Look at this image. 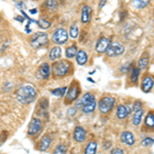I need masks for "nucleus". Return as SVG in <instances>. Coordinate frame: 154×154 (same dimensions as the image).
Wrapping results in <instances>:
<instances>
[{"label":"nucleus","instance_id":"nucleus-1","mask_svg":"<svg viewBox=\"0 0 154 154\" xmlns=\"http://www.w3.org/2000/svg\"><path fill=\"white\" fill-rule=\"evenodd\" d=\"M37 91L31 84H24L17 91V100L22 104H30L35 101Z\"/></svg>","mask_w":154,"mask_h":154},{"label":"nucleus","instance_id":"nucleus-2","mask_svg":"<svg viewBox=\"0 0 154 154\" xmlns=\"http://www.w3.org/2000/svg\"><path fill=\"white\" fill-rule=\"evenodd\" d=\"M51 68L54 78H62L70 71L71 64L70 62L66 61V60H60L58 62H54Z\"/></svg>","mask_w":154,"mask_h":154},{"label":"nucleus","instance_id":"nucleus-3","mask_svg":"<svg viewBox=\"0 0 154 154\" xmlns=\"http://www.w3.org/2000/svg\"><path fill=\"white\" fill-rule=\"evenodd\" d=\"M48 42V34L44 32H36L32 35L30 39V44L33 48H40L42 46H45Z\"/></svg>","mask_w":154,"mask_h":154},{"label":"nucleus","instance_id":"nucleus-4","mask_svg":"<svg viewBox=\"0 0 154 154\" xmlns=\"http://www.w3.org/2000/svg\"><path fill=\"white\" fill-rule=\"evenodd\" d=\"M114 104H115V99H114L113 97H110V96L104 97V98L101 99L100 102H99V110H100L101 113L106 114L112 110Z\"/></svg>","mask_w":154,"mask_h":154},{"label":"nucleus","instance_id":"nucleus-5","mask_svg":"<svg viewBox=\"0 0 154 154\" xmlns=\"http://www.w3.org/2000/svg\"><path fill=\"white\" fill-rule=\"evenodd\" d=\"M68 32L64 28H58L54 32L53 36H51V40H53L54 43L59 44V45L60 44H65L68 41Z\"/></svg>","mask_w":154,"mask_h":154},{"label":"nucleus","instance_id":"nucleus-6","mask_svg":"<svg viewBox=\"0 0 154 154\" xmlns=\"http://www.w3.org/2000/svg\"><path fill=\"white\" fill-rule=\"evenodd\" d=\"M79 94H80V89H79V86L77 85V82H73L71 84L70 88L68 89V91L66 93L65 101H64L65 105H69V104L73 103L78 98Z\"/></svg>","mask_w":154,"mask_h":154},{"label":"nucleus","instance_id":"nucleus-7","mask_svg":"<svg viewBox=\"0 0 154 154\" xmlns=\"http://www.w3.org/2000/svg\"><path fill=\"white\" fill-rule=\"evenodd\" d=\"M125 46L121 43H119V42H112V43H110L109 48H107L106 54L108 57L115 58V57L121 56V54L125 53Z\"/></svg>","mask_w":154,"mask_h":154},{"label":"nucleus","instance_id":"nucleus-8","mask_svg":"<svg viewBox=\"0 0 154 154\" xmlns=\"http://www.w3.org/2000/svg\"><path fill=\"white\" fill-rule=\"evenodd\" d=\"M111 43V39L109 37H100V38L97 40L96 43V51L98 54H104L106 53L107 48H109Z\"/></svg>","mask_w":154,"mask_h":154},{"label":"nucleus","instance_id":"nucleus-9","mask_svg":"<svg viewBox=\"0 0 154 154\" xmlns=\"http://www.w3.org/2000/svg\"><path fill=\"white\" fill-rule=\"evenodd\" d=\"M51 71V66H49L48 63H42L41 65L39 66L38 70H37L36 75H37V77H38L39 79L46 80V79L49 78Z\"/></svg>","mask_w":154,"mask_h":154},{"label":"nucleus","instance_id":"nucleus-10","mask_svg":"<svg viewBox=\"0 0 154 154\" xmlns=\"http://www.w3.org/2000/svg\"><path fill=\"white\" fill-rule=\"evenodd\" d=\"M42 128V122L40 119L33 118L29 123L28 126V135L29 136H35Z\"/></svg>","mask_w":154,"mask_h":154},{"label":"nucleus","instance_id":"nucleus-11","mask_svg":"<svg viewBox=\"0 0 154 154\" xmlns=\"http://www.w3.org/2000/svg\"><path fill=\"white\" fill-rule=\"evenodd\" d=\"M73 138H74V140L78 143L84 142V140H85V138H86L85 130H84L82 126H76L73 133Z\"/></svg>","mask_w":154,"mask_h":154},{"label":"nucleus","instance_id":"nucleus-12","mask_svg":"<svg viewBox=\"0 0 154 154\" xmlns=\"http://www.w3.org/2000/svg\"><path fill=\"white\" fill-rule=\"evenodd\" d=\"M154 85V80L151 76L146 75L144 78L142 79V83H141V88L144 93H149V91L152 89Z\"/></svg>","mask_w":154,"mask_h":154},{"label":"nucleus","instance_id":"nucleus-13","mask_svg":"<svg viewBox=\"0 0 154 154\" xmlns=\"http://www.w3.org/2000/svg\"><path fill=\"white\" fill-rule=\"evenodd\" d=\"M91 7L88 5H83L81 9V17L80 21L82 24H88L91 19Z\"/></svg>","mask_w":154,"mask_h":154},{"label":"nucleus","instance_id":"nucleus-14","mask_svg":"<svg viewBox=\"0 0 154 154\" xmlns=\"http://www.w3.org/2000/svg\"><path fill=\"white\" fill-rule=\"evenodd\" d=\"M96 106H97V101L95 99V96H94L93 98H91V100H89L88 103H86L85 105L81 108V111H82L83 113H85V114H89V113H91V112H94V111H95Z\"/></svg>","mask_w":154,"mask_h":154},{"label":"nucleus","instance_id":"nucleus-15","mask_svg":"<svg viewBox=\"0 0 154 154\" xmlns=\"http://www.w3.org/2000/svg\"><path fill=\"white\" fill-rule=\"evenodd\" d=\"M120 139L123 143L128 146H133L135 144V137H134V134L131 133V131H123L120 135Z\"/></svg>","mask_w":154,"mask_h":154},{"label":"nucleus","instance_id":"nucleus-16","mask_svg":"<svg viewBox=\"0 0 154 154\" xmlns=\"http://www.w3.org/2000/svg\"><path fill=\"white\" fill-rule=\"evenodd\" d=\"M130 113V108L125 105H118L117 110H116V115L118 119H125Z\"/></svg>","mask_w":154,"mask_h":154},{"label":"nucleus","instance_id":"nucleus-17","mask_svg":"<svg viewBox=\"0 0 154 154\" xmlns=\"http://www.w3.org/2000/svg\"><path fill=\"white\" fill-rule=\"evenodd\" d=\"M51 139L49 138V136L48 135L43 136L41 138L40 142H39V150L42 151V152L46 151L49 148V146H51Z\"/></svg>","mask_w":154,"mask_h":154},{"label":"nucleus","instance_id":"nucleus-18","mask_svg":"<svg viewBox=\"0 0 154 154\" xmlns=\"http://www.w3.org/2000/svg\"><path fill=\"white\" fill-rule=\"evenodd\" d=\"M149 59H150V57H149V54L147 51H145V53L143 54V56L141 57L140 59H139L138 61V68L141 69V70H145L146 68H147L148 64H149Z\"/></svg>","mask_w":154,"mask_h":154},{"label":"nucleus","instance_id":"nucleus-19","mask_svg":"<svg viewBox=\"0 0 154 154\" xmlns=\"http://www.w3.org/2000/svg\"><path fill=\"white\" fill-rule=\"evenodd\" d=\"M61 56H62V49L60 46H54V48L51 49V51L48 54V58L51 61H56V60L61 58Z\"/></svg>","mask_w":154,"mask_h":154},{"label":"nucleus","instance_id":"nucleus-20","mask_svg":"<svg viewBox=\"0 0 154 154\" xmlns=\"http://www.w3.org/2000/svg\"><path fill=\"white\" fill-rule=\"evenodd\" d=\"M76 62L78 65L80 66H83L86 64V62H88V54L84 51H77V54H76Z\"/></svg>","mask_w":154,"mask_h":154},{"label":"nucleus","instance_id":"nucleus-21","mask_svg":"<svg viewBox=\"0 0 154 154\" xmlns=\"http://www.w3.org/2000/svg\"><path fill=\"white\" fill-rule=\"evenodd\" d=\"M143 114H144L143 108L134 112V116H133V125H134L137 126V125H140L141 121H142V118H143Z\"/></svg>","mask_w":154,"mask_h":154},{"label":"nucleus","instance_id":"nucleus-22","mask_svg":"<svg viewBox=\"0 0 154 154\" xmlns=\"http://www.w3.org/2000/svg\"><path fill=\"white\" fill-rule=\"evenodd\" d=\"M93 95H91L89 93H88V94H85V95H83L82 96V98L80 99V100H78L76 102V104H75V106H76V108H82V107L85 105L88 102L91 100V98H93Z\"/></svg>","mask_w":154,"mask_h":154},{"label":"nucleus","instance_id":"nucleus-23","mask_svg":"<svg viewBox=\"0 0 154 154\" xmlns=\"http://www.w3.org/2000/svg\"><path fill=\"white\" fill-rule=\"evenodd\" d=\"M150 3V0H131V4L137 9H143L147 7Z\"/></svg>","mask_w":154,"mask_h":154},{"label":"nucleus","instance_id":"nucleus-24","mask_svg":"<svg viewBox=\"0 0 154 154\" xmlns=\"http://www.w3.org/2000/svg\"><path fill=\"white\" fill-rule=\"evenodd\" d=\"M77 51H78V49H77V46L75 45V44L68 46V48H66V51H65V56H66V58H68V59L74 58V57H76Z\"/></svg>","mask_w":154,"mask_h":154},{"label":"nucleus","instance_id":"nucleus-25","mask_svg":"<svg viewBox=\"0 0 154 154\" xmlns=\"http://www.w3.org/2000/svg\"><path fill=\"white\" fill-rule=\"evenodd\" d=\"M67 91H68L67 86H62V88H54V89H51V94H53L54 97L62 98V97H64V96L66 95Z\"/></svg>","mask_w":154,"mask_h":154},{"label":"nucleus","instance_id":"nucleus-26","mask_svg":"<svg viewBox=\"0 0 154 154\" xmlns=\"http://www.w3.org/2000/svg\"><path fill=\"white\" fill-rule=\"evenodd\" d=\"M97 151V143L95 141H91L86 145L85 149H84V154H96Z\"/></svg>","mask_w":154,"mask_h":154},{"label":"nucleus","instance_id":"nucleus-27","mask_svg":"<svg viewBox=\"0 0 154 154\" xmlns=\"http://www.w3.org/2000/svg\"><path fill=\"white\" fill-rule=\"evenodd\" d=\"M145 125L147 126V128H154V113L153 112H149L147 115H146Z\"/></svg>","mask_w":154,"mask_h":154},{"label":"nucleus","instance_id":"nucleus-28","mask_svg":"<svg viewBox=\"0 0 154 154\" xmlns=\"http://www.w3.org/2000/svg\"><path fill=\"white\" fill-rule=\"evenodd\" d=\"M139 75H140V69L137 68V67H134L133 70H131V81L133 83H137L139 79Z\"/></svg>","mask_w":154,"mask_h":154},{"label":"nucleus","instance_id":"nucleus-29","mask_svg":"<svg viewBox=\"0 0 154 154\" xmlns=\"http://www.w3.org/2000/svg\"><path fill=\"white\" fill-rule=\"evenodd\" d=\"M78 33H79V30H78V26H77V24H72L71 27H70V32H69L70 37L73 39H76L77 37H78Z\"/></svg>","mask_w":154,"mask_h":154},{"label":"nucleus","instance_id":"nucleus-30","mask_svg":"<svg viewBox=\"0 0 154 154\" xmlns=\"http://www.w3.org/2000/svg\"><path fill=\"white\" fill-rule=\"evenodd\" d=\"M37 25H38L39 28L45 30V29H48L49 27H51V22L48 21V20H45V19H40V20L37 21Z\"/></svg>","mask_w":154,"mask_h":154},{"label":"nucleus","instance_id":"nucleus-31","mask_svg":"<svg viewBox=\"0 0 154 154\" xmlns=\"http://www.w3.org/2000/svg\"><path fill=\"white\" fill-rule=\"evenodd\" d=\"M67 152V147L66 145H64V144H60L56 147L54 151V154H66Z\"/></svg>","mask_w":154,"mask_h":154},{"label":"nucleus","instance_id":"nucleus-32","mask_svg":"<svg viewBox=\"0 0 154 154\" xmlns=\"http://www.w3.org/2000/svg\"><path fill=\"white\" fill-rule=\"evenodd\" d=\"M45 5L48 9H54L58 6V2H57L56 0H46Z\"/></svg>","mask_w":154,"mask_h":154},{"label":"nucleus","instance_id":"nucleus-33","mask_svg":"<svg viewBox=\"0 0 154 154\" xmlns=\"http://www.w3.org/2000/svg\"><path fill=\"white\" fill-rule=\"evenodd\" d=\"M153 143H154V139L152 138H146V139H144V140L142 141V146H151V145H153Z\"/></svg>","mask_w":154,"mask_h":154},{"label":"nucleus","instance_id":"nucleus-34","mask_svg":"<svg viewBox=\"0 0 154 154\" xmlns=\"http://www.w3.org/2000/svg\"><path fill=\"white\" fill-rule=\"evenodd\" d=\"M133 109H134V112H135V111L140 110V109H142V102H141V101H137L136 103L133 105Z\"/></svg>","mask_w":154,"mask_h":154},{"label":"nucleus","instance_id":"nucleus-35","mask_svg":"<svg viewBox=\"0 0 154 154\" xmlns=\"http://www.w3.org/2000/svg\"><path fill=\"white\" fill-rule=\"evenodd\" d=\"M111 154H123V150L120 148H113L111 150Z\"/></svg>","mask_w":154,"mask_h":154},{"label":"nucleus","instance_id":"nucleus-36","mask_svg":"<svg viewBox=\"0 0 154 154\" xmlns=\"http://www.w3.org/2000/svg\"><path fill=\"white\" fill-rule=\"evenodd\" d=\"M75 113H76V108H70L68 110V114L70 116H73V115H75Z\"/></svg>","mask_w":154,"mask_h":154},{"label":"nucleus","instance_id":"nucleus-37","mask_svg":"<svg viewBox=\"0 0 154 154\" xmlns=\"http://www.w3.org/2000/svg\"><path fill=\"white\" fill-rule=\"evenodd\" d=\"M130 66H131V64H126V65H125L123 67H121V72H128V70H130Z\"/></svg>","mask_w":154,"mask_h":154},{"label":"nucleus","instance_id":"nucleus-38","mask_svg":"<svg viewBox=\"0 0 154 154\" xmlns=\"http://www.w3.org/2000/svg\"><path fill=\"white\" fill-rule=\"evenodd\" d=\"M106 2H107V0H101L100 4H99V8H103L104 5L106 4Z\"/></svg>","mask_w":154,"mask_h":154},{"label":"nucleus","instance_id":"nucleus-39","mask_svg":"<svg viewBox=\"0 0 154 154\" xmlns=\"http://www.w3.org/2000/svg\"><path fill=\"white\" fill-rule=\"evenodd\" d=\"M30 24H31V23L29 22V23L26 25V30H25V31H26L27 33H30V32H31V29H30Z\"/></svg>","mask_w":154,"mask_h":154},{"label":"nucleus","instance_id":"nucleus-40","mask_svg":"<svg viewBox=\"0 0 154 154\" xmlns=\"http://www.w3.org/2000/svg\"><path fill=\"white\" fill-rule=\"evenodd\" d=\"M29 12L31 14H37V9L36 8H33V9H30L29 11Z\"/></svg>","mask_w":154,"mask_h":154},{"label":"nucleus","instance_id":"nucleus-41","mask_svg":"<svg viewBox=\"0 0 154 154\" xmlns=\"http://www.w3.org/2000/svg\"><path fill=\"white\" fill-rule=\"evenodd\" d=\"M16 20H18L19 22H24V18L23 17H20V16L16 17Z\"/></svg>","mask_w":154,"mask_h":154},{"label":"nucleus","instance_id":"nucleus-42","mask_svg":"<svg viewBox=\"0 0 154 154\" xmlns=\"http://www.w3.org/2000/svg\"><path fill=\"white\" fill-rule=\"evenodd\" d=\"M108 144H105V145H104V148L105 149H107V148H110V146H111V143L110 142H107Z\"/></svg>","mask_w":154,"mask_h":154}]
</instances>
